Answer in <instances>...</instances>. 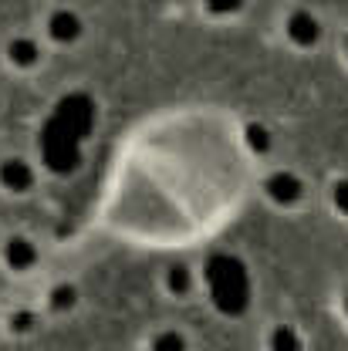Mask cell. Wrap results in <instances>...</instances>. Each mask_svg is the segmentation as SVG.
Masks as SVG:
<instances>
[{
    "label": "cell",
    "mask_w": 348,
    "mask_h": 351,
    "mask_svg": "<svg viewBox=\"0 0 348 351\" xmlns=\"http://www.w3.org/2000/svg\"><path fill=\"white\" fill-rule=\"evenodd\" d=\"M47 31H51V38L54 41H75L78 34H82V21L71 14V10H58V14H51V21H47Z\"/></svg>",
    "instance_id": "3957f363"
},
{
    "label": "cell",
    "mask_w": 348,
    "mask_h": 351,
    "mask_svg": "<svg viewBox=\"0 0 348 351\" xmlns=\"http://www.w3.org/2000/svg\"><path fill=\"white\" fill-rule=\"evenodd\" d=\"M247 138H251V145H254V149H267V142H270V138H267V132L261 129V125H254V129L247 132Z\"/></svg>",
    "instance_id": "52a82bcc"
},
{
    "label": "cell",
    "mask_w": 348,
    "mask_h": 351,
    "mask_svg": "<svg viewBox=\"0 0 348 351\" xmlns=\"http://www.w3.org/2000/svg\"><path fill=\"white\" fill-rule=\"evenodd\" d=\"M207 7H210V10H217V14H230V10H237V7H240V0H207Z\"/></svg>",
    "instance_id": "ba28073f"
},
{
    "label": "cell",
    "mask_w": 348,
    "mask_h": 351,
    "mask_svg": "<svg viewBox=\"0 0 348 351\" xmlns=\"http://www.w3.org/2000/svg\"><path fill=\"white\" fill-rule=\"evenodd\" d=\"M0 182H3L10 193H24V189L34 186V173H31V166H27L24 159H7V162L0 166Z\"/></svg>",
    "instance_id": "7a4b0ae2"
},
{
    "label": "cell",
    "mask_w": 348,
    "mask_h": 351,
    "mask_svg": "<svg viewBox=\"0 0 348 351\" xmlns=\"http://www.w3.org/2000/svg\"><path fill=\"white\" fill-rule=\"evenodd\" d=\"M10 61H14L17 68H31V64L38 61V44L27 41V38H17V41L10 44Z\"/></svg>",
    "instance_id": "5b68a950"
},
{
    "label": "cell",
    "mask_w": 348,
    "mask_h": 351,
    "mask_svg": "<svg viewBox=\"0 0 348 351\" xmlns=\"http://www.w3.org/2000/svg\"><path fill=\"white\" fill-rule=\"evenodd\" d=\"M288 34L298 44H314L318 41V21H314L311 14H305V10H298V14L288 21Z\"/></svg>",
    "instance_id": "277c9868"
},
{
    "label": "cell",
    "mask_w": 348,
    "mask_h": 351,
    "mask_svg": "<svg viewBox=\"0 0 348 351\" xmlns=\"http://www.w3.org/2000/svg\"><path fill=\"white\" fill-rule=\"evenodd\" d=\"M270 193H274L277 199H294V196H298V182H294L291 176H277V179L270 182Z\"/></svg>",
    "instance_id": "8992f818"
},
{
    "label": "cell",
    "mask_w": 348,
    "mask_h": 351,
    "mask_svg": "<svg viewBox=\"0 0 348 351\" xmlns=\"http://www.w3.org/2000/svg\"><path fill=\"white\" fill-rule=\"evenodd\" d=\"M54 119H58L68 132H75L78 138H88V135H91V125H95V105H91L88 95L71 91V95H65V98L58 101Z\"/></svg>",
    "instance_id": "6da1fadb"
}]
</instances>
